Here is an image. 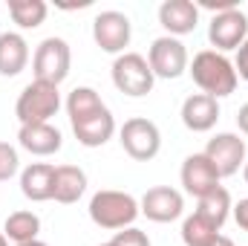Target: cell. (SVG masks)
<instances>
[{"mask_svg": "<svg viewBox=\"0 0 248 246\" xmlns=\"http://www.w3.org/2000/svg\"><path fill=\"white\" fill-rule=\"evenodd\" d=\"M139 209L153 223H173L185 214V197H182V191H176L170 185H153L141 194Z\"/></svg>", "mask_w": 248, "mask_h": 246, "instance_id": "cell-11", "label": "cell"}, {"mask_svg": "<svg viewBox=\"0 0 248 246\" xmlns=\"http://www.w3.org/2000/svg\"><path fill=\"white\" fill-rule=\"evenodd\" d=\"M101 246H113V244H110V241H107V244H101Z\"/></svg>", "mask_w": 248, "mask_h": 246, "instance_id": "cell-34", "label": "cell"}, {"mask_svg": "<svg viewBox=\"0 0 248 246\" xmlns=\"http://www.w3.org/2000/svg\"><path fill=\"white\" fill-rule=\"evenodd\" d=\"M3 235H6V241H12L15 246L38 241V235H41V217L35 211H29V209L12 211L6 217V223H3Z\"/></svg>", "mask_w": 248, "mask_h": 246, "instance_id": "cell-20", "label": "cell"}, {"mask_svg": "<svg viewBox=\"0 0 248 246\" xmlns=\"http://www.w3.org/2000/svg\"><path fill=\"white\" fill-rule=\"evenodd\" d=\"M159 23L170 38L190 35L199 26V6L190 0H165L159 6Z\"/></svg>", "mask_w": 248, "mask_h": 246, "instance_id": "cell-14", "label": "cell"}, {"mask_svg": "<svg viewBox=\"0 0 248 246\" xmlns=\"http://www.w3.org/2000/svg\"><path fill=\"white\" fill-rule=\"evenodd\" d=\"M248 38V15L237 6V9H228V12H219L211 18V26H208V41L217 53H234L243 47V41Z\"/></svg>", "mask_w": 248, "mask_h": 246, "instance_id": "cell-9", "label": "cell"}, {"mask_svg": "<svg viewBox=\"0 0 248 246\" xmlns=\"http://www.w3.org/2000/svg\"><path fill=\"white\" fill-rule=\"evenodd\" d=\"M17 145H20L26 154H32V157H52V154L61 151L63 136L52 122L20 124V130H17Z\"/></svg>", "mask_w": 248, "mask_h": 246, "instance_id": "cell-13", "label": "cell"}, {"mask_svg": "<svg viewBox=\"0 0 248 246\" xmlns=\"http://www.w3.org/2000/svg\"><path fill=\"white\" fill-rule=\"evenodd\" d=\"M90 220L98 226V229H107V232H122L130 229L136 223V217L141 214L139 209V200L127 191H116V188H101L90 197Z\"/></svg>", "mask_w": 248, "mask_h": 246, "instance_id": "cell-2", "label": "cell"}, {"mask_svg": "<svg viewBox=\"0 0 248 246\" xmlns=\"http://www.w3.org/2000/svg\"><path fill=\"white\" fill-rule=\"evenodd\" d=\"M231 214H234V220H237V226L248 232V197H243L240 203H234L231 206Z\"/></svg>", "mask_w": 248, "mask_h": 246, "instance_id": "cell-28", "label": "cell"}, {"mask_svg": "<svg viewBox=\"0 0 248 246\" xmlns=\"http://www.w3.org/2000/svg\"><path fill=\"white\" fill-rule=\"evenodd\" d=\"M211 246H237V244H234V241H231L228 235H219V238H217V241H214Z\"/></svg>", "mask_w": 248, "mask_h": 246, "instance_id": "cell-31", "label": "cell"}, {"mask_svg": "<svg viewBox=\"0 0 248 246\" xmlns=\"http://www.w3.org/2000/svg\"><path fill=\"white\" fill-rule=\"evenodd\" d=\"M110 244H113V246H150V238H147V232H141V229L130 226V229L116 232Z\"/></svg>", "mask_w": 248, "mask_h": 246, "instance_id": "cell-26", "label": "cell"}, {"mask_svg": "<svg viewBox=\"0 0 248 246\" xmlns=\"http://www.w3.org/2000/svg\"><path fill=\"white\" fill-rule=\"evenodd\" d=\"M69 67H72V50L63 38H44L32 55V72H35V81H49V84H58L69 75Z\"/></svg>", "mask_w": 248, "mask_h": 246, "instance_id": "cell-6", "label": "cell"}, {"mask_svg": "<svg viewBox=\"0 0 248 246\" xmlns=\"http://www.w3.org/2000/svg\"><path fill=\"white\" fill-rule=\"evenodd\" d=\"M237 127H240V130L248 136V102L240 107V113H237Z\"/></svg>", "mask_w": 248, "mask_h": 246, "instance_id": "cell-30", "label": "cell"}, {"mask_svg": "<svg viewBox=\"0 0 248 246\" xmlns=\"http://www.w3.org/2000/svg\"><path fill=\"white\" fill-rule=\"evenodd\" d=\"M49 15V6L44 0H9V18L20 29H38Z\"/></svg>", "mask_w": 248, "mask_h": 246, "instance_id": "cell-22", "label": "cell"}, {"mask_svg": "<svg viewBox=\"0 0 248 246\" xmlns=\"http://www.w3.org/2000/svg\"><path fill=\"white\" fill-rule=\"evenodd\" d=\"M130 38H133V23L124 12L116 9H107V12H98L95 20H93V41L101 53H110V55H124V50L130 47Z\"/></svg>", "mask_w": 248, "mask_h": 246, "instance_id": "cell-7", "label": "cell"}, {"mask_svg": "<svg viewBox=\"0 0 248 246\" xmlns=\"http://www.w3.org/2000/svg\"><path fill=\"white\" fill-rule=\"evenodd\" d=\"M147 64L153 70L156 78H179L182 72H187V50L182 44V38H170V35H162L150 44L147 50Z\"/></svg>", "mask_w": 248, "mask_h": 246, "instance_id": "cell-10", "label": "cell"}, {"mask_svg": "<svg viewBox=\"0 0 248 246\" xmlns=\"http://www.w3.org/2000/svg\"><path fill=\"white\" fill-rule=\"evenodd\" d=\"M234 70H237V78L248 81V38L243 41V47L237 50V58H234Z\"/></svg>", "mask_w": 248, "mask_h": 246, "instance_id": "cell-27", "label": "cell"}, {"mask_svg": "<svg viewBox=\"0 0 248 246\" xmlns=\"http://www.w3.org/2000/svg\"><path fill=\"white\" fill-rule=\"evenodd\" d=\"M29 64V44L20 32H3L0 35V75L15 78Z\"/></svg>", "mask_w": 248, "mask_h": 246, "instance_id": "cell-18", "label": "cell"}, {"mask_svg": "<svg viewBox=\"0 0 248 246\" xmlns=\"http://www.w3.org/2000/svg\"><path fill=\"white\" fill-rule=\"evenodd\" d=\"M237 6H240L237 0H217V3H214V0H202V3H199V9H208V12H214V15L228 12V9H237Z\"/></svg>", "mask_w": 248, "mask_h": 246, "instance_id": "cell-29", "label": "cell"}, {"mask_svg": "<svg viewBox=\"0 0 248 246\" xmlns=\"http://www.w3.org/2000/svg\"><path fill=\"white\" fill-rule=\"evenodd\" d=\"M17 171H20L17 148H15V145H9V142H0V183L12 180Z\"/></svg>", "mask_w": 248, "mask_h": 246, "instance_id": "cell-25", "label": "cell"}, {"mask_svg": "<svg viewBox=\"0 0 248 246\" xmlns=\"http://www.w3.org/2000/svg\"><path fill=\"white\" fill-rule=\"evenodd\" d=\"M231 206H234V203H231L228 188L219 185V188H214L211 194H205V197L196 200V214H202L208 223H214L217 229H222L225 220L231 217Z\"/></svg>", "mask_w": 248, "mask_h": 246, "instance_id": "cell-21", "label": "cell"}, {"mask_svg": "<svg viewBox=\"0 0 248 246\" xmlns=\"http://www.w3.org/2000/svg\"><path fill=\"white\" fill-rule=\"evenodd\" d=\"M107 105L101 102V96L93 90V87H75L69 96H66V116L69 122H78L84 116H93L98 110H104Z\"/></svg>", "mask_w": 248, "mask_h": 246, "instance_id": "cell-23", "label": "cell"}, {"mask_svg": "<svg viewBox=\"0 0 248 246\" xmlns=\"http://www.w3.org/2000/svg\"><path fill=\"white\" fill-rule=\"evenodd\" d=\"M179 180H182L185 194L196 197V200L205 197V194H211L214 188H219V174L208 162L205 154H190V157H185L182 171H179Z\"/></svg>", "mask_w": 248, "mask_h": 246, "instance_id": "cell-12", "label": "cell"}, {"mask_svg": "<svg viewBox=\"0 0 248 246\" xmlns=\"http://www.w3.org/2000/svg\"><path fill=\"white\" fill-rule=\"evenodd\" d=\"M110 78H113L116 90L124 93V96H130V99L147 96L153 90V84H156V75H153L147 58L139 55V53H124V55H119L113 61V67H110Z\"/></svg>", "mask_w": 248, "mask_h": 246, "instance_id": "cell-4", "label": "cell"}, {"mask_svg": "<svg viewBox=\"0 0 248 246\" xmlns=\"http://www.w3.org/2000/svg\"><path fill=\"white\" fill-rule=\"evenodd\" d=\"M119 142L130 159L150 162L162 151V130L156 122H150L144 116H133L119 127Z\"/></svg>", "mask_w": 248, "mask_h": 246, "instance_id": "cell-5", "label": "cell"}, {"mask_svg": "<svg viewBox=\"0 0 248 246\" xmlns=\"http://www.w3.org/2000/svg\"><path fill=\"white\" fill-rule=\"evenodd\" d=\"M182 244L185 246H211L217 238H219V229L214 223H208L202 214H187L182 220Z\"/></svg>", "mask_w": 248, "mask_h": 246, "instance_id": "cell-24", "label": "cell"}, {"mask_svg": "<svg viewBox=\"0 0 248 246\" xmlns=\"http://www.w3.org/2000/svg\"><path fill=\"white\" fill-rule=\"evenodd\" d=\"M182 124L193 133H208L219 122V102L205 96V93H193L182 102Z\"/></svg>", "mask_w": 248, "mask_h": 246, "instance_id": "cell-15", "label": "cell"}, {"mask_svg": "<svg viewBox=\"0 0 248 246\" xmlns=\"http://www.w3.org/2000/svg\"><path fill=\"white\" fill-rule=\"evenodd\" d=\"M243 180H246V185H248V159H246V165H243Z\"/></svg>", "mask_w": 248, "mask_h": 246, "instance_id": "cell-33", "label": "cell"}, {"mask_svg": "<svg viewBox=\"0 0 248 246\" xmlns=\"http://www.w3.org/2000/svg\"><path fill=\"white\" fill-rule=\"evenodd\" d=\"M58 110H61V90L58 84H49V81L32 78L15 102V116L20 124H44Z\"/></svg>", "mask_w": 248, "mask_h": 246, "instance_id": "cell-3", "label": "cell"}, {"mask_svg": "<svg viewBox=\"0 0 248 246\" xmlns=\"http://www.w3.org/2000/svg\"><path fill=\"white\" fill-rule=\"evenodd\" d=\"M187 72L193 78V84L211 96V99H225L237 90L240 78H237V70H234V61L217 50H202L193 55V61L187 64Z\"/></svg>", "mask_w": 248, "mask_h": 246, "instance_id": "cell-1", "label": "cell"}, {"mask_svg": "<svg viewBox=\"0 0 248 246\" xmlns=\"http://www.w3.org/2000/svg\"><path fill=\"white\" fill-rule=\"evenodd\" d=\"M52 185H55V165L49 162H32L20 171V194L32 203L52 200Z\"/></svg>", "mask_w": 248, "mask_h": 246, "instance_id": "cell-17", "label": "cell"}, {"mask_svg": "<svg viewBox=\"0 0 248 246\" xmlns=\"http://www.w3.org/2000/svg\"><path fill=\"white\" fill-rule=\"evenodd\" d=\"M17 246H49V244H44V241H29V244H17Z\"/></svg>", "mask_w": 248, "mask_h": 246, "instance_id": "cell-32", "label": "cell"}, {"mask_svg": "<svg viewBox=\"0 0 248 246\" xmlns=\"http://www.w3.org/2000/svg\"><path fill=\"white\" fill-rule=\"evenodd\" d=\"M69 124H72V133H75L78 145H84V148H101V145H107L116 136V119H113L110 107Z\"/></svg>", "mask_w": 248, "mask_h": 246, "instance_id": "cell-16", "label": "cell"}, {"mask_svg": "<svg viewBox=\"0 0 248 246\" xmlns=\"http://www.w3.org/2000/svg\"><path fill=\"white\" fill-rule=\"evenodd\" d=\"M202 154H205L208 162L217 168L219 180H222V177H234L248 159L246 139H243L240 133H231V130H222V133H217L214 139H208V145H205Z\"/></svg>", "mask_w": 248, "mask_h": 246, "instance_id": "cell-8", "label": "cell"}, {"mask_svg": "<svg viewBox=\"0 0 248 246\" xmlns=\"http://www.w3.org/2000/svg\"><path fill=\"white\" fill-rule=\"evenodd\" d=\"M87 191V174L78 165H55V185H52V200L61 206H72L84 197Z\"/></svg>", "mask_w": 248, "mask_h": 246, "instance_id": "cell-19", "label": "cell"}]
</instances>
